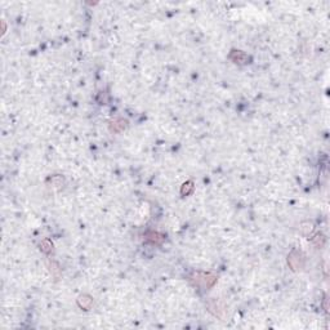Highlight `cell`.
<instances>
[{
  "instance_id": "6da1fadb",
  "label": "cell",
  "mask_w": 330,
  "mask_h": 330,
  "mask_svg": "<svg viewBox=\"0 0 330 330\" xmlns=\"http://www.w3.org/2000/svg\"><path fill=\"white\" fill-rule=\"evenodd\" d=\"M231 56H233V57L236 56V58H233V61H235L236 63H246L245 61L248 59V57H246L244 53H241V52H233Z\"/></svg>"
},
{
  "instance_id": "7a4b0ae2",
  "label": "cell",
  "mask_w": 330,
  "mask_h": 330,
  "mask_svg": "<svg viewBox=\"0 0 330 330\" xmlns=\"http://www.w3.org/2000/svg\"><path fill=\"white\" fill-rule=\"evenodd\" d=\"M193 190V186H192V182H187L183 184L182 187V195H188L191 191Z\"/></svg>"
}]
</instances>
